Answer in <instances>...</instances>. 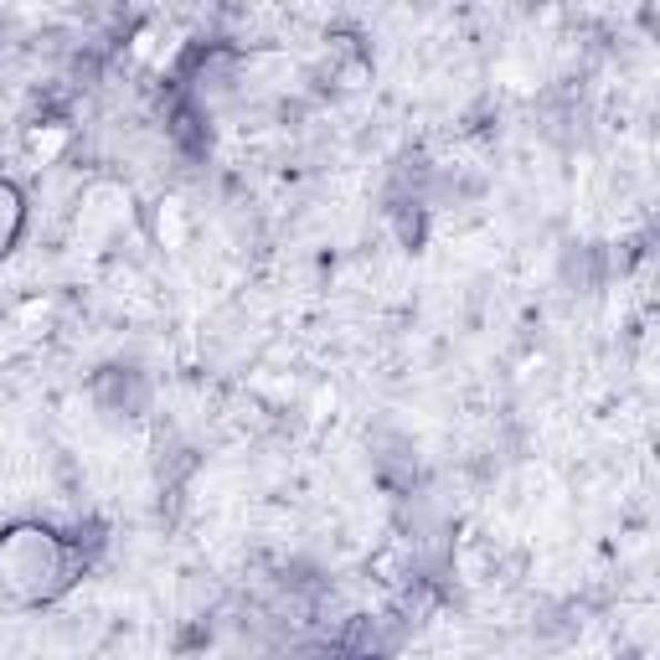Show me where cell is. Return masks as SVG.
<instances>
[{"mask_svg":"<svg viewBox=\"0 0 660 660\" xmlns=\"http://www.w3.org/2000/svg\"><path fill=\"white\" fill-rule=\"evenodd\" d=\"M62 573V547L47 532H16L0 547V578L21 594V599H42L52 594V578Z\"/></svg>","mask_w":660,"mask_h":660,"instance_id":"obj_1","label":"cell"},{"mask_svg":"<svg viewBox=\"0 0 660 660\" xmlns=\"http://www.w3.org/2000/svg\"><path fill=\"white\" fill-rule=\"evenodd\" d=\"M21 192H16L11 181H0V254H11V243L16 233H21Z\"/></svg>","mask_w":660,"mask_h":660,"instance_id":"obj_4","label":"cell"},{"mask_svg":"<svg viewBox=\"0 0 660 660\" xmlns=\"http://www.w3.org/2000/svg\"><path fill=\"white\" fill-rule=\"evenodd\" d=\"M68 145H73V130H68V124H37V130L27 135V151H31V161L37 165H52Z\"/></svg>","mask_w":660,"mask_h":660,"instance_id":"obj_3","label":"cell"},{"mask_svg":"<svg viewBox=\"0 0 660 660\" xmlns=\"http://www.w3.org/2000/svg\"><path fill=\"white\" fill-rule=\"evenodd\" d=\"M130 223H135V207H130V192H124V186L99 181V186L83 196V217H78V227H83L89 238H114V233H124Z\"/></svg>","mask_w":660,"mask_h":660,"instance_id":"obj_2","label":"cell"}]
</instances>
